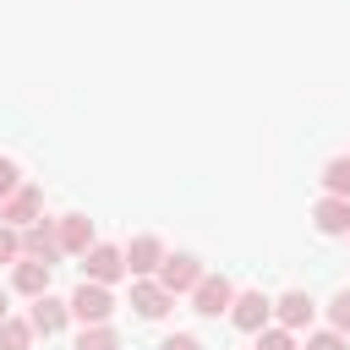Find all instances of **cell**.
<instances>
[{
    "label": "cell",
    "instance_id": "obj_1",
    "mask_svg": "<svg viewBox=\"0 0 350 350\" xmlns=\"http://www.w3.org/2000/svg\"><path fill=\"white\" fill-rule=\"evenodd\" d=\"M71 317L82 323V328H98V323H109L115 317V295H109V284H93V279H82L77 290H71Z\"/></svg>",
    "mask_w": 350,
    "mask_h": 350
},
{
    "label": "cell",
    "instance_id": "obj_2",
    "mask_svg": "<svg viewBox=\"0 0 350 350\" xmlns=\"http://www.w3.org/2000/svg\"><path fill=\"white\" fill-rule=\"evenodd\" d=\"M202 273H208V268H202L191 252H164V262H159V273H153V279H159L170 295H191Z\"/></svg>",
    "mask_w": 350,
    "mask_h": 350
},
{
    "label": "cell",
    "instance_id": "obj_3",
    "mask_svg": "<svg viewBox=\"0 0 350 350\" xmlns=\"http://www.w3.org/2000/svg\"><path fill=\"white\" fill-rule=\"evenodd\" d=\"M268 317H273V301H268L262 290H235V301H230V323H235L241 334H262Z\"/></svg>",
    "mask_w": 350,
    "mask_h": 350
},
{
    "label": "cell",
    "instance_id": "obj_4",
    "mask_svg": "<svg viewBox=\"0 0 350 350\" xmlns=\"http://www.w3.org/2000/svg\"><path fill=\"white\" fill-rule=\"evenodd\" d=\"M44 219V191L38 186H16L5 202H0V224H11V230H27V224H38Z\"/></svg>",
    "mask_w": 350,
    "mask_h": 350
},
{
    "label": "cell",
    "instance_id": "obj_5",
    "mask_svg": "<svg viewBox=\"0 0 350 350\" xmlns=\"http://www.w3.org/2000/svg\"><path fill=\"white\" fill-rule=\"evenodd\" d=\"M126 273V257H120V246H104V241H93L88 252H82V279H93V284H115Z\"/></svg>",
    "mask_w": 350,
    "mask_h": 350
},
{
    "label": "cell",
    "instance_id": "obj_6",
    "mask_svg": "<svg viewBox=\"0 0 350 350\" xmlns=\"http://www.w3.org/2000/svg\"><path fill=\"white\" fill-rule=\"evenodd\" d=\"M22 257H33V262H60L66 252H60V235H55V219H38V224H27L22 230Z\"/></svg>",
    "mask_w": 350,
    "mask_h": 350
},
{
    "label": "cell",
    "instance_id": "obj_7",
    "mask_svg": "<svg viewBox=\"0 0 350 350\" xmlns=\"http://www.w3.org/2000/svg\"><path fill=\"white\" fill-rule=\"evenodd\" d=\"M120 257H126V273L153 279L159 262H164V241H159V235H131V246H120Z\"/></svg>",
    "mask_w": 350,
    "mask_h": 350
},
{
    "label": "cell",
    "instance_id": "obj_8",
    "mask_svg": "<svg viewBox=\"0 0 350 350\" xmlns=\"http://www.w3.org/2000/svg\"><path fill=\"white\" fill-rule=\"evenodd\" d=\"M230 301H235V284H230L224 273H202V279H197V290H191V306H197L202 317L230 312Z\"/></svg>",
    "mask_w": 350,
    "mask_h": 350
},
{
    "label": "cell",
    "instance_id": "obj_9",
    "mask_svg": "<svg viewBox=\"0 0 350 350\" xmlns=\"http://www.w3.org/2000/svg\"><path fill=\"white\" fill-rule=\"evenodd\" d=\"M170 306H175V295H170V290H164L159 279H137V284H131V312H137V317L159 323V317H164Z\"/></svg>",
    "mask_w": 350,
    "mask_h": 350
},
{
    "label": "cell",
    "instance_id": "obj_10",
    "mask_svg": "<svg viewBox=\"0 0 350 350\" xmlns=\"http://www.w3.org/2000/svg\"><path fill=\"white\" fill-rule=\"evenodd\" d=\"M11 290H16V295H27V301H38V295H49V262H33V257H16V262H11Z\"/></svg>",
    "mask_w": 350,
    "mask_h": 350
},
{
    "label": "cell",
    "instance_id": "obj_11",
    "mask_svg": "<svg viewBox=\"0 0 350 350\" xmlns=\"http://www.w3.org/2000/svg\"><path fill=\"white\" fill-rule=\"evenodd\" d=\"M312 312H317V301H312L306 290H284V295L273 301V317H279V328H290V334H301V328L312 323Z\"/></svg>",
    "mask_w": 350,
    "mask_h": 350
},
{
    "label": "cell",
    "instance_id": "obj_12",
    "mask_svg": "<svg viewBox=\"0 0 350 350\" xmlns=\"http://www.w3.org/2000/svg\"><path fill=\"white\" fill-rule=\"evenodd\" d=\"M27 323H33V334H44V339H49V334H60V328L71 323V306H66L60 295H38V301H33V312H27Z\"/></svg>",
    "mask_w": 350,
    "mask_h": 350
},
{
    "label": "cell",
    "instance_id": "obj_13",
    "mask_svg": "<svg viewBox=\"0 0 350 350\" xmlns=\"http://www.w3.org/2000/svg\"><path fill=\"white\" fill-rule=\"evenodd\" d=\"M55 235H60V252L82 257V252L93 246V219H88V213H66V219H55Z\"/></svg>",
    "mask_w": 350,
    "mask_h": 350
},
{
    "label": "cell",
    "instance_id": "obj_14",
    "mask_svg": "<svg viewBox=\"0 0 350 350\" xmlns=\"http://www.w3.org/2000/svg\"><path fill=\"white\" fill-rule=\"evenodd\" d=\"M312 224H317V235H345L350 230V202L345 197H317Z\"/></svg>",
    "mask_w": 350,
    "mask_h": 350
},
{
    "label": "cell",
    "instance_id": "obj_15",
    "mask_svg": "<svg viewBox=\"0 0 350 350\" xmlns=\"http://www.w3.org/2000/svg\"><path fill=\"white\" fill-rule=\"evenodd\" d=\"M323 197H345L350 202V153L323 164Z\"/></svg>",
    "mask_w": 350,
    "mask_h": 350
},
{
    "label": "cell",
    "instance_id": "obj_16",
    "mask_svg": "<svg viewBox=\"0 0 350 350\" xmlns=\"http://www.w3.org/2000/svg\"><path fill=\"white\" fill-rule=\"evenodd\" d=\"M33 339H38V334H33L27 317H5V323H0V350H33Z\"/></svg>",
    "mask_w": 350,
    "mask_h": 350
},
{
    "label": "cell",
    "instance_id": "obj_17",
    "mask_svg": "<svg viewBox=\"0 0 350 350\" xmlns=\"http://www.w3.org/2000/svg\"><path fill=\"white\" fill-rule=\"evenodd\" d=\"M71 350H120V334H115L109 323H98V328H82Z\"/></svg>",
    "mask_w": 350,
    "mask_h": 350
},
{
    "label": "cell",
    "instance_id": "obj_18",
    "mask_svg": "<svg viewBox=\"0 0 350 350\" xmlns=\"http://www.w3.org/2000/svg\"><path fill=\"white\" fill-rule=\"evenodd\" d=\"M328 328H334V334H350V290H339V295L328 301Z\"/></svg>",
    "mask_w": 350,
    "mask_h": 350
},
{
    "label": "cell",
    "instance_id": "obj_19",
    "mask_svg": "<svg viewBox=\"0 0 350 350\" xmlns=\"http://www.w3.org/2000/svg\"><path fill=\"white\" fill-rule=\"evenodd\" d=\"M257 350H301V345H295L290 328H262V334H257Z\"/></svg>",
    "mask_w": 350,
    "mask_h": 350
},
{
    "label": "cell",
    "instance_id": "obj_20",
    "mask_svg": "<svg viewBox=\"0 0 350 350\" xmlns=\"http://www.w3.org/2000/svg\"><path fill=\"white\" fill-rule=\"evenodd\" d=\"M16 257H22V230L0 224V262H16Z\"/></svg>",
    "mask_w": 350,
    "mask_h": 350
},
{
    "label": "cell",
    "instance_id": "obj_21",
    "mask_svg": "<svg viewBox=\"0 0 350 350\" xmlns=\"http://www.w3.org/2000/svg\"><path fill=\"white\" fill-rule=\"evenodd\" d=\"M16 186H22V170H16L11 159H0V202H5V197H11Z\"/></svg>",
    "mask_w": 350,
    "mask_h": 350
},
{
    "label": "cell",
    "instance_id": "obj_22",
    "mask_svg": "<svg viewBox=\"0 0 350 350\" xmlns=\"http://www.w3.org/2000/svg\"><path fill=\"white\" fill-rule=\"evenodd\" d=\"M306 350H345V334L323 328V334H312V339H306Z\"/></svg>",
    "mask_w": 350,
    "mask_h": 350
},
{
    "label": "cell",
    "instance_id": "obj_23",
    "mask_svg": "<svg viewBox=\"0 0 350 350\" xmlns=\"http://www.w3.org/2000/svg\"><path fill=\"white\" fill-rule=\"evenodd\" d=\"M159 350H202V345H197V339H191V334H170V339H164V345H159Z\"/></svg>",
    "mask_w": 350,
    "mask_h": 350
},
{
    "label": "cell",
    "instance_id": "obj_24",
    "mask_svg": "<svg viewBox=\"0 0 350 350\" xmlns=\"http://www.w3.org/2000/svg\"><path fill=\"white\" fill-rule=\"evenodd\" d=\"M5 317H11V290L0 284V323H5Z\"/></svg>",
    "mask_w": 350,
    "mask_h": 350
},
{
    "label": "cell",
    "instance_id": "obj_25",
    "mask_svg": "<svg viewBox=\"0 0 350 350\" xmlns=\"http://www.w3.org/2000/svg\"><path fill=\"white\" fill-rule=\"evenodd\" d=\"M345 241H350V230H345Z\"/></svg>",
    "mask_w": 350,
    "mask_h": 350
}]
</instances>
